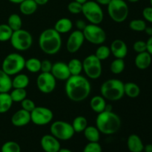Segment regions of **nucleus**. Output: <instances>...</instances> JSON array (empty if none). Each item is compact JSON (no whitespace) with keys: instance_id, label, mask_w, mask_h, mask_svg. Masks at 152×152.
<instances>
[{"instance_id":"nucleus-1","label":"nucleus","mask_w":152,"mask_h":152,"mask_svg":"<svg viewBox=\"0 0 152 152\" xmlns=\"http://www.w3.org/2000/svg\"><path fill=\"white\" fill-rule=\"evenodd\" d=\"M65 91L67 97L72 102H83L90 95L91 85L87 77L81 74L71 76L65 81Z\"/></svg>"},{"instance_id":"nucleus-2","label":"nucleus","mask_w":152,"mask_h":152,"mask_svg":"<svg viewBox=\"0 0 152 152\" xmlns=\"http://www.w3.org/2000/svg\"><path fill=\"white\" fill-rule=\"evenodd\" d=\"M39 47L47 55L58 53L62 48V37L53 28H47L40 34L38 40Z\"/></svg>"},{"instance_id":"nucleus-3","label":"nucleus","mask_w":152,"mask_h":152,"mask_svg":"<svg viewBox=\"0 0 152 152\" xmlns=\"http://www.w3.org/2000/svg\"><path fill=\"white\" fill-rule=\"evenodd\" d=\"M96 127L100 134L111 135L117 133L121 127V119L116 113L104 111L97 114Z\"/></svg>"},{"instance_id":"nucleus-4","label":"nucleus","mask_w":152,"mask_h":152,"mask_svg":"<svg viewBox=\"0 0 152 152\" xmlns=\"http://www.w3.org/2000/svg\"><path fill=\"white\" fill-rule=\"evenodd\" d=\"M101 95L111 102L120 100L124 96V83L118 79H109L104 82L100 87Z\"/></svg>"},{"instance_id":"nucleus-5","label":"nucleus","mask_w":152,"mask_h":152,"mask_svg":"<svg viewBox=\"0 0 152 152\" xmlns=\"http://www.w3.org/2000/svg\"><path fill=\"white\" fill-rule=\"evenodd\" d=\"M25 59L22 55L18 53H11L3 59L1 69L11 77L19 74L25 68Z\"/></svg>"},{"instance_id":"nucleus-6","label":"nucleus","mask_w":152,"mask_h":152,"mask_svg":"<svg viewBox=\"0 0 152 152\" xmlns=\"http://www.w3.org/2000/svg\"><path fill=\"white\" fill-rule=\"evenodd\" d=\"M107 10L109 17L117 23L125 22L129 16V7L125 0H111Z\"/></svg>"},{"instance_id":"nucleus-7","label":"nucleus","mask_w":152,"mask_h":152,"mask_svg":"<svg viewBox=\"0 0 152 152\" xmlns=\"http://www.w3.org/2000/svg\"><path fill=\"white\" fill-rule=\"evenodd\" d=\"M82 13L90 24L99 25L104 19V13L101 5L95 1H88L83 4Z\"/></svg>"},{"instance_id":"nucleus-8","label":"nucleus","mask_w":152,"mask_h":152,"mask_svg":"<svg viewBox=\"0 0 152 152\" xmlns=\"http://www.w3.org/2000/svg\"><path fill=\"white\" fill-rule=\"evenodd\" d=\"M10 41L12 47L15 50L18 51H25L32 46L33 37L31 33L22 28L13 31Z\"/></svg>"},{"instance_id":"nucleus-9","label":"nucleus","mask_w":152,"mask_h":152,"mask_svg":"<svg viewBox=\"0 0 152 152\" xmlns=\"http://www.w3.org/2000/svg\"><path fill=\"white\" fill-rule=\"evenodd\" d=\"M83 70L86 77L91 80H97L102 73V61L94 54L86 56L83 61Z\"/></svg>"},{"instance_id":"nucleus-10","label":"nucleus","mask_w":152,"mask_h":152,"mask_svg":"<svg viewBox=\"0 0 152 152\" xmlns=\"http://www.w3.org/2000/svg\"><path fill=\"white\" fill-rule=\"evenodd\" d=\"M50 134L58 139L59 140L67 141L71 140L74 137V132L72 125L63 120H57L50 125Z\"/></svg>"},{"instance_id":"nucleus-11","label":"nucleus","mask_w":152,"mask_h":152,"mask_svg":"<svg viewBox=\"0 0 152 152\" xmlns=\"http://www.w3.org/2000/svg\"><path fill=\"white\" fill-rule=\"evenodd\" d=\"M85 39L88 42L96 45H100L105 42L107 38L105 30L99 25L87 24L85 29L83 31Z\"/></svg>"},{"instance_id":"nucleus-12","label":"nucleus","mask_w":152,"mask_h":152,"mask_svg":"<svg viewBox=\"0 0 152 152\" xmlns=\"http://www.w3.org/2000/svg\"><path fill=\"white\" fill-rule=\"evenodd\" d=\"M53 119V111L46 107L36 106L31 112V120L36 126H46L51 123Z\"/></svg>"},{"instance_id":"nucleus-13","label":"nucleus","mask_w":152,"mask_h":152,"mask_svg":"<svg viewBox=\"0 0 152 152\" xmlns=\"http://www.w3.org/2000/svg\"><path fill=\"white\" fill-rule=\"evenodd\" d=\"M37 86L40 92L48 94L56 88V80L51 73L41 72L37 78Z\"/></svg>"},{"instance_id":"nucleus-14","label":"nucleus","mask_w":152,"mask_h":152,"mask_svg":"<svg viewBox=\"0 0 152 152\" xmlns=\"http://www.w3.org/2000/svg\"><path fill=\"white\" fill-rule=\"evenodd\" d=\"M83 31L75 30L70 34L66 42V49L70 53H75L83 47L85 42Z\"/></svg>"},{"instance_id":"nucleus-15","label":"nucleus","mask_w":152,"mask_h":152,"mask_svg":"<svg viewBox=\"0 0 152 152\" xmlns=\"http://www.w3.org/2000/svg\"><path fill=\"white\" fill-rule=\"evenodd\" d=\"M50 73L56 80L60 81H66L71 76L68 64L64 62H56L53 63Z\"/></svg>"},{"instance_id":"nucleus-16","label":"nucleus","mask_w":152,"mask_h":152,"mask_svg":"<svg viewBox=\"0 0 152 152\" xmlns=\"http://www.w3.org/2000/svg\"><path fill=\"white\" fill-rule=\"evenodd\" d=\"M42 148L45 152H59L61 148L60 142L52 134H45L40 140Z\"/></svg>"},{"instance_id":"nucleus-17","label":"nucleus","mask_w":152,"mask_h":152,"mask_svg":"<svg viewBox=\"0 0 152 152\" xmlns=\"http://www.w3.org/2000/svg\"><path fill=\"white\" fill-rule=\"evenodd\" d=\"M110 50L113 56L117 59H124L128 54V46L123 40L117 39L111 42Z\"/></svg>"},{"instance_id":"nucleus-18","label":"nucleus","mask_w":152,"mask_h":152,"mask_svg":"<svg viewBox=\"0 0 152 152\" xmlns=\"http://www.w3.org/2000/svg\"><path fill=\"white\" fill-rule=\"evenodd\" d=\"M30 122H31V113L22 108L16 111L11 117V123L16 127H23L29 124Z\"/></svg>"},{"instance_id":"nucleus-19","label":"nucleus","mask_w":152,"mask_h":152,"mask_svg":"<svg viewBox=\"0 0 152 152\" xmlns=\"http://www.w3.org/2000/svg\"><path fill=\"white\" fill-rule=\"evenodd\" d=\"M152 56L147 51L137 53L134 59V64L140 70H145L151 65Z\"/></svg>"},{"instance_id":"nucleus-20","label":"nucleus","mask_w":152,"mask_h":152,"mask_svg":"<svg viewBox=\"0 0 152 152\" xmlns=\"http://www.w3.org/2000/svg\"><path fill=\"white\" fill-rule=\"evenodd\" d=\"M127 146L131 152H142L144 149V144L142 140L135 134H132L128 137Z\"/></svg>"},{"instance_id":"nucleus-21","label":"nucleus","mask_w":152,"mask_h":152,"mask_svg":"<svg viewBox=\"0 0 152 152\" xmlns=\"http://www.w3.org/2000/svg\"><path fill=\"white\" fill-rule=\"evenodd\" d=\"M73 26L74 25H73L72 21L68 18L64 17L56 21L54 27H53V29L57 31L59 34H63L70 32L72 30Z\"/></svg>"},{"instance_id":"nucleus-22","label":"nucleus","mask_w":152,"mask_h":152,"mask_svg":"<svg viewBox=\"0 0 152 152\" xmlns=\"http://www.w3.org/2000/svg\"><path fill=\"white\" fill-rule=\"evenodd\" d=\"M106 104V99L102 95H96L90 100L91 108L96 114H99L105 111Z\"/></svg>"},{"instance_id":"nucleus-23","label":"nucleus","mask_w":152,"mask_h":152,"mask_svg":"<svg viewBox=\"0 0 152 152\" xmlns=\"http://www.w3.org/2000/svg\"><path fill=\"white\" fill-rule=\"evenodd\" d=\"M38 5L34 0H24L19 4V11L25 16L32 15L37 11Z\"/></svg>"},{"instance_id":"nucleus-24","label":"nucleus","mask_w":152,"mask_h":152,"mask_svg":"<svg viewBox=\"0 0 152 152\" xmlns=\"http://www.w3.org/2000/svg\"><path fill=\"white\" fill-rule=\"evenodd\" d=\"M12 88L11 77L0 69V93H9Z\"/></svg>"},{"instance_id":"nucleus-25","label":"nucleus","mask_w":152,"mask_h":152,"mask_svg":"<svg viewBox=\"0 0 152 152\" xmlns=\"http://www.w3.org/2000/svg\"><path fill=\"white\" fill-rule=\"evenodd\" d=\"M30 83V79L25 74H18L12 79V88H13L25 89Z\"/></svg>"},{"instance_id":"nucleus-26","label":"nucleus","mask_w":152,"mask_h":152,"mask_svg":"<svg viewBox=\"0 0 152 152\" xmlns=\"http://www.w3.org/2000/svg\"><path fill=\"white\" fill-rule=\"evenodd\" d=\"M83 133L86 139L90 142H98L100 139V132L96 126H88Z\"/></svg>"},{"instance_id":"nucleus-27","label":"nucleus","mask_w":152,"mask_h":152,"mask_svg":"<svg viewBox=\"0 0 152 152\" xmlns=\"http://www.w3.org/2000/svg\"><path fill=\"white\" fill-rule=\"evenodd\" d=\"M10 95L9 93H0V114L7 113L13 105Z\"/></svg>"},{"instance_id":"nucleus-28","label":"nucleus","mask_w":152,"mask_h":152,"mask_svg":"<svg viewBox=\"0 0 152 152\" xmlns=\"http://www.w3.org/2000/svg\"><path fill=\"white\" fill-rule=\"evenodd\" d=\"M124 94L130 98H137L140 94V88L136 83L128 82L124 83Z\"/></svg>"},{"instance_id":"nucleus-29","label":"nucleus","mask_w":152,"mask_h":152,"mask_svg":"<svg viewBox=\"0 0 152 152\" xmlns=\"http://www.w3.org/2000/svg\"><path fill=\"white\" fill-rule=\"evenodd\" d=\"M71 125L75 133H81L88 126V120L83 116H77L74 119Z\"/></svg>"},{"instance_id":"nucleus-30","label":"nucleus","mask_w":152,"mask_h":152,"mask_svg":"<svg viewBox=\"0 0 152 152\" xmlns=\"http://www.w3.org/2000/svg\"><path fill=\"white\" fill-rule=\"evenodd\" d=\"M25 68L29 72L36 74L41 71V61L36 57H31L25 60Z\"/></svg>"},{"instance_id":"nucleus-31","label":"nucleus","mask_w":152,"mask_h":152,"mask_svg":"<svg viewBox=\"0 0 152 152\" xmlns=\"http://www.w3.org/2000/svg\"><path fill=\"white\" fill-rule=\"evenodd\" d=\"M68 67L71 76L80 75L83 72V62L79 59H72L68 62Z\"/></svg>"},{"instance_id":"nucleus-32","label":"nucleus","mask_w":152,"mask_h":152,"mask_svg":"<svg viewBox=\"0 0 152 152\" xmlns=\"http://www.w3.org/2000/svg\"><path fill=\"white\" fill-rule=\"evenodd\" d=\"M7 24L13 31H18L22 28V19L19 14L12 13L7 19Z\"/></svg>"},{"instance_id":"nucleus-33","label":"nucleus","mask_w":152,"mask_h":152,"mask_svg":"<svg viewBox=\"0 0 152 152\" xmlns=\"http://www.w3.org/2000/svg\"><path fill=\"white\" fill-rule=\"evenodd\" d=\"M125 68H126V63H125L124 59L115 58V59L112 61L111 65H110L111 72L116 75L123 73L124 71Z\"/></svg>"},{"instance_id":"nucleus-34","label":"nucleus","mask_w":152,"mask_h":152,"mask_svg":"<svg viewBox=\"0 0 152 152\" xmlns=\"http://www.w3.org/2000/svg\"><path fill=\"white\" fill-rule=\"evenodd\" d=\"M9 94L13 102H21L27 97V91L24 88H12Z\"/></svg>"},{"instance_id":"nucleus-35","label":"nucleus","mask_w":152,"mask_h":152,"mask_svg":"<svg viewBox=\"0 0 152 152\" xmlns=\"http://www.w3.org/2000/svg\"><path fill=\"white\" fill-rule=\"evenodd\" d=\"M111 54L110 47L105 45H100L99 47L96 48V52L94 55L99 59L100 61H104L105 59H108L110 55Z\"/></svg>"},{"instance_id":"nucleus-36","label":"nucleus","mask_w":152,"mask_h":152,"mask_svg":"<svg viewBox=\"0 0 152 152\" xmlns=\"http://www.w3.org/2000/svg\"><path fill=\"white\" fill-rule=\"evenodd\" d=\"M13 31L7 25V24H1L0 25V42L10 41Z\"/></svg>"},{"instance_id":"nucleus-37","label":"nucleus","mask_w":152,"mask_h":152,"mask_svg":"<svg viewBox=\"0 0 152 152\" xmlns=\"http://www.w3.org/2000/svg\"><path fill=\"white\" fill-rule=\"evenodd\" d=\"M146 27V22L143 19H133L129 22L130 29L136 32H142Z\"/></svg>"},{"instance_id":"nucleus-38","label":"nucleus","mask_w":152,"mask_h":152,"mask_svg":"<svg viewBox=\"0 0 152 152\" xmlns=\"http://www.w3.org/2000/svg\"><path fill=\"white\" fill-rule=\"evenodd\" d=\"M1 152H21V147L16 142L7 141L1 145Z\"/></svg>"},{"instance_id":"nucleus-39","label":"nucleus","mask_w":152,"mask_h":152,"mask_svg":"<svg viewBox=\"0 0 152 152\" xmlns=\"http://www.w3.org/2000/svg\"><path fill=\"white\" fill-rule=\"evenodd\" d=\"M68 10L69 13L72 14H80L82 13V9H83V4L78 2V1H71L68 4Z\"/></svg>"},{"instance_id":"nucleus-40","label":"nucleus","mask_w":152,"mask_h":152,"mask_svg":"<svg viewBox=\"0 0 152 152\" xmlns=\"http://www.w3.org/2000/svg\"><path fill=\"white\" fill-rule=\"evenodd\" d=\"M83 152H102V147L98 142H90L85 146Z\"/></svg>"},{"instance_id":"nucleus-41","label":"nucleus","mask_w":152,"mask_h":152,"mask_svg":"<svg viewBox=\"0 0 152 152\" xmlns=\"http://www.w3.org/2000/svg\"><path fill=\"white\" fill-rule=\"evenodd\" d=\"M21 107H22V109L31 113L36 108V104L32 99L26 97L21 102Z\"/></svg>"},{"instance_id":"nucleus-42","label":"nucleus","mask_w":152,"mask_h":152,"mask_svg":"<svg viewBox=\"0 0 152 152\" xmlns=\"http://www.w3.org/2000/svg\"><path fill=\"white\" fill-rule=\"evenodd\" d=\"M133 49L137 53L147 51L146 42L142 41V40H137V41H136L134 43Z\"/></svg>"},{"instance_id":"nucleus-43","label":"nucleus","mask_w":152,"mask_h":152,"mask_svg":"<svg viewBox=\"0 0 152 152\" xmlns=\"http://www.w3.org/2000/svg\"><path fill=\"white\" fill-rule=\"evenodd\" d=\"M53 63L48 59H44L41 61V72L44 73H50L52 69Z\"/></svg>"},{"instance_id":"nucleus-44","label":"nucleus","mask_w":152,"mask_h":152,"mask_svg":"<svg viewBox=\"0 0 152 152\" xmlns=\"http://www.w3.org/2000/svg\"><path fill=\"white\" fill-rule=\"evenodd\" d=\"M142 16L147 22L152 23V7H146L142 10Z\"/></svg>"},{"instance_id":"nucleus-45","label":"nucleus","mask_w":152,"mask_h":152,"mask_svg":"<svg viewBox=\"0 0 152 152\" xmlns=\"http://www.w3.org/2000/svg\"><path fill=\"white\" fill-rule=\"evenodd\" d=\"M86 25H87L86 22L84 20H82V19H78L76 22V27L77 28V30H79V31H83L86 27Z\"/></svg>"},{"instance_id":"nucleus-46","label":"nucleus","mask_w":152,"mask_h":152,"mask_svg":"<svg viewBox=\"0 0 152 152\" xmlns=\"http://www.w3.org/2000/svg\"><path fill=\"white\" fill-rule=\"evenodd\" d=\"M146 45H147V52L149 53L152 56V36L149 37L146 42Z\"/></svg>"},{"instance_id":"nucleus-47","label":"nucleus","mask_w":152,"mask_h":152,"mask_svg":"<svg viewBox=\"0 0 152 152\" xmlns=\"http://www.w3.org/2000/svg\"><path fill=\"white\" fill-rule=\"evenodd\" d=\"M96 3L99 4V5H108L111 0H95Z\"/></svg>"},{"instance_id":"nucleus-48","label":"nucleus","mask_w":152,"mask_h":152,"mask_svg":"<svg viewBox=\"0 0 152 152\" xmlns=\"http://www.w3.org/2000/svg\"><path fill=\"white\" fill-rule=\"evenodd\" d=\"M36 3L37 4V5H40V6H43L45 4H47L48 2L49 1V0H34Z\"/></svg>"},{"instance_id":"nucleus-49","label":"nucleus","mask_w":152,"mask_h":152,"mask_svg":"<svg viewBox=\"0 0 152 152\" xmlns=\"http://www.w3.org/2000/svg\"><path fill=\"white\" fill-rule=\"evenodd\" d=\"M144 32H145V34L148 36V37H151L152 36V27L147 26L146 28H145Z\"/></svg>"},{"instance_id":"nucleus-50","label":"nucleus","mask_w":152,"mask_h":152,"mask_svg":"<svg viewBox=\"0 0 152 152\" xmlns=\"http://www.w3.org/2000/svg\"><path fill=\"white\" fill-rule=\"evenodd\" d=\"M143 151L145 152H152V144H147L144 145Z\"/></svg>"},{"instance_id":"nucleus-51","label":"nucleus","mask_w":152,"mask_h":152,"mask_svg":"<svg viewBox=\"0 0 152 152\" xmlns=\"http://www.w3.org/2000/svg\"><path fill=\"white\" fill-rule=\"evenodd\" d=\"M113 107L111 104H106V106H105V111H112Z\"/></svg>"},{"instance_id":"nucleus-52","label":"nucleus","mask_w":152,"mask_h":152,"mask_svg":"<svg viewBox=\"0 0 152 152\" xmlns=\"http://www.w3.org/2000/svg\"><path fill=\"white\" fill-rule=\"evenodd\" d=\"M10 2L13 3V4H19L21 2H22V1H24V0H8Z\"/></svg>"},{"instance_id":"nucleus-53","label":"nucleus","mask_w":152,"mask_h":152,"mask_svg":"<svg viewBox=\"0 0 152 152\" xmlns=\"http://www.w3.org/2000/svg\"><path fill=\"white\" fill-rule=\"evenodd\" d=\"M59 152H72V151H71L70 149H68V148H61L60 149H59Z\"/></svg>"},{"instance_id":"nucleus-54","label":"nucleus","mask_w":152,"mask_h":152,"mask_svg":"<svg viewBox=\"0 0 152 152\" xmlns=\"http://www.w3.org/2000/svg\"><path fill=\"white\" fill-rule=\"evenodd\" d=\"M74 1H78V2L81 3V4H84V3L86 2V1H87L88 0H74Z\"/></svg>"},{"instance_id":"nucleus-55","label":"nucleus","mask_w":152,"mask_h":152,"mask_svg":"<svg viewBox=\"0 0 152 152\" xmlns=\"http://www.w3.org/2000/svg\"><path fill=\"white\" fill-rule=\"evenodd\" d=\"M127 1H129V2H131V3H136L137 2V1H139L140 0H126Z\"/></svg>"},{"instance_id":"nucleus-56","label":"nucleus","mask_w":152,"mask_h":152,"mask_svg":"<svg viewBox=\"0 0 152 152\" xmlns=\"http://www.w3.org/2000/svg\"><path fill=\"white\" fill-rule=\"evenodd\" d=\"M149 1H150V4H151V6L152 7V0H149Z\"/></svg>"}]
</instances>
